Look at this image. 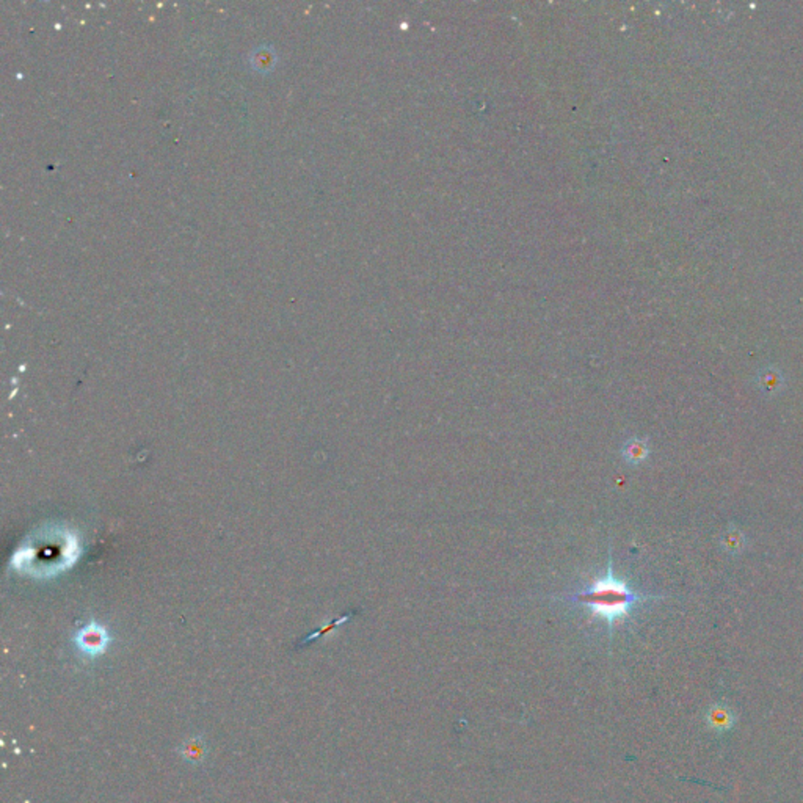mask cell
Returning a JSON list of instances; mask_svg holds the SVG:
<instances>
[{"mask_svg": "<svg viewBox=\"0 0 803 803\" xmlns=\"http://www.w3.org/2000/svg\"><path fill=\"white\" fill-rule=\"evenodd\" d=\"M621 457L628 465H642L650 457V444L646 438L634 436L623 444Z\"/></svg>", "mask_w": 803, "mask_h": 803, "instance_id": "3", "label": "cell"}, {"mask_svg": "<svg viewBox=\"0 0 803 803\" xmlns=\"http://www.w3.org/2000/svg\"><path fill=\"white\" fill-rule=\"evenodd\" d=\"M758 386L764 396L775 397L785 388V378L777 369H765L758 377Z\"/></svg>", "mask_w": 803, "mask_h": 803, "instance_id": "5", "label": "cell"}, {"mask_svg": "<svg viewBox=\"0 0 803 803\" xmlns=\"http://www.w3.org/2000/svg\"><path fill=\"white\" fill-rule=\"evenodd\" d=\"M179 755L182 756V760L185 763H189L192 765L203 764L207 756V746L204 739L201 738V736H195V738L187 739L179 747Z\"/></svg>", "mask_w": 803, "mask_h": 803, "instance_id": "4", "label": "cell"}, {"mask_svg": "<svg viewBox=\"0 0 803 803\" xmlns=\"http://www.w3.org/2000/svg\"><path fill=\"white\" fill-rule=\"evenodd\" d=\"M720 546H722L730 555H738L746 549L747 538L738 527L730 526L726 529V532L722 533V537H720Z\"/></svg>", "mask_w": 803, "mask_h": 803, "instance_id": "6", "label": "cell"}, {"mask_svg": "<svg viewBox=\"0 0 803 803\" xmlns=\"http://www.w3.org/2000/svg\"><path fill=\"white\" fill-rule=\"evenodd\" d=\"M554 598L575 606L589 607L592 615L604 621L609 631H612L614 624L629 619L637 606L663 601L668 597L631 589L626 582L615 576L611 551L604 575L594 579L589 585L572 592H563Z\"/></svg>", "mask_w": 803, "mask_h": 803, "instance_id": "1", "label": "cell"}, {"mask_svg": "<svg viewBox=\"0 0 803 803\" xmlns=\"http://www.w3.org/2000/svg\"><path fill=\"white\" fill-rule=\"evenodd\" d=\"M275 65V50L272 48L261 46L259 49L253 50L251 55V66L257 71L265 72L273 68Z\"/></svg>", "mask_w": 803, "mask_h": 803, "instance_id": "7", "label": "cell"}, {"mask_svg": "<svg viewBox=\"0 0 803 803\" xmlns=\"http://www.w3.org/2000/svg\"><path fill=\"white\" fill-rule=\"evenodd\" d=\"M76 643L85 656L96 658L106 651L109 645V636L98 624H90V626L82 629L77 634Z\"/></svg>", "mask_w": 803, "mask_h": 803, "instance_id": "2", "label": "cell"}]
</instances>
